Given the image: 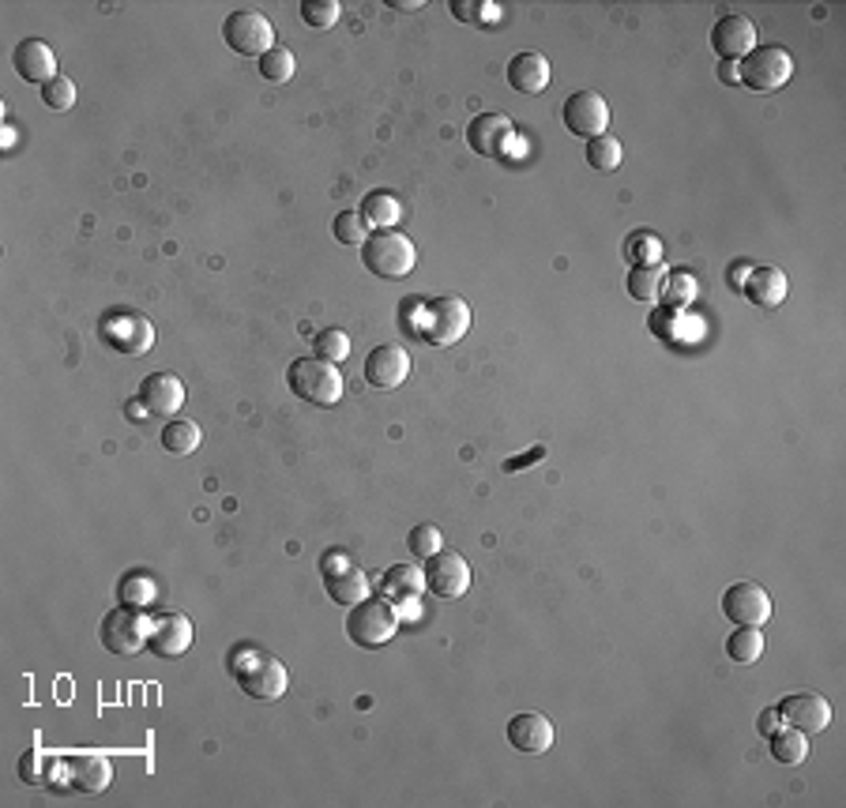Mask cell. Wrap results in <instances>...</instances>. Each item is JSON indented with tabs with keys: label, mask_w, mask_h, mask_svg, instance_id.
Segmentation results:
<instances>
[{
	"label": "cell",
	"mask_w": 846,
	"mask_h": 808,
	"mask_svg": "<svg viewBox=\"0 0 846 808\" xmlns=\"http://www.w3.org/2000/svg\"><path fill=\"white\" fill-rule=\"evenodd\" d=\"M361 260L377 279H406L418 264V253H414V241L400 230H377L372 237H365L361 245Z\"/></svg>",
	"instance_id": "cell-1"
},
{
	"label": "cell",
	"mask_w": 846,
	"mask_h": 808,
	"mask_svg": "<svg viewBox=\"0 0 846 808\" xmlns=\"http://www.w3.org/2000/svg\"><path fill=\"white\" fill-rule=\"evenodd\" d=\"M286 380L290 391L309 406H335L343 399V372L323 357H297Z\"/></svg>",
	"instance_id": "cell-2"
},
{
	"label": "cell",
	"mask_w": 846,
	"mask_h": 808,
	"mask_svg": "<svg viewBox=\"0 0 846 808\" xmlns=\"http://www.w3.org/2000/svg\"><path fill=\"white\" fill-rule=\"evenodd\" d=\"M470 331V305L463 297H433L418 313V335L429 346H455Z\"/></svg>",
	"instance_id": "cell-3"
},
{
	"label": "cell",
	"mask_w": 846,
	"mask_h": 808,
	"mask_svg": "<svg viewBox=\"0 0 846 808\" xmlns=\"http://www.w3.org/2000/svg\"><path fill=\"white\" fill-rule=\"evenodd\" d=\"M790 76H794V57L783 46H757L737 64V83H745L749 90H760V95L786 87Z\"/></svg>",
	"instance_id": "cell-4"
},
{
	"label": "cell",
	"mask_w": 846,
	"mask_h": 808,
	"mask_svg": "<svg viewBox=\"0 0 846 808\" xmlns=\"http://www.w3.org/2000/svg\"><path fill=\"white\" fill-rule=\"evenodd\" d=\"M395 632H400V613L392 610V602L365 598V602L351 605L346 636H351L354 647H384L388 639H395Z\"/></svg>",
	"instance_id": "cell-5"
},
{
	"label": "cell",
	"mask_w": 846,
	"mask_h": 808,
	"mask_svg": "<svg viewBox=\"0 0 846 808\" xmlns=\"http://www.w3.org/2000/svg\"><path fill=\"white\" fill-rule=\"evenodd\" d=\"M222 41L242 57H263L268 49H275V27L268 15L253 12V8H237L222 23Z\"/></svg>",
	"instance_id": "cell-6"
},
{
	"label": "cell",
	"mask_w": 846,
	"mask_h": 808,
	"mask_svg": "<svg viewBox=\"0 0 846 808\" xmlns=\"http://www.w3.org/2000/svg\"><path fill=\"white\" fill-rule=\"evenodd\" d=\"M98 636H102V647L110 654L128 658L147 647V639H151V621H147L139 610H132V605H121V610L106 613Z\"/></svg>",
	"instance_id": "cell-7"
},
{
	"label": "cell",
	"mask_w": 846,
	"mask_h": 808,
	"mask_svg": "<svg viewBox=\"0 0 846 808\" xmlns=\"http://www.w3.org/2000/svg\"><path fill=\"white\" fill-rule=\"evenodd\" d=\"M237 688H242L245 696L268 703V699H279L286 693V670H282L279 658L248 651L242 658V665H237Z\"/></svg>",
	"instance_id": "cell-8"
},
{
	"label": "cell",
	"mask_w": 846,
	"mask_h": 808,
	"mask_svg": "<svg viewBox=\"0 0 846 808\" xmlns=\"http://www.w3.org/2000/svg\"><path fill=\"white\" fill-rule=\"evenodd\" d=\"M467 144L475 155L482 158H508L512 147H516V124L508 121L504 113H478L475 121L467 124Z\"/></svg>",
	"instance_id": "cell-9"
},
{
	"label": "cell",
	"mask_w": 846,
	"mask_h": 808,
	"mask_svg": "<svg viewBox=\"0 0 846 808\" xmlns=\"http://www.w3.org/2000/svg\"><path fill=\"white\" fill-rule=\"evenodd\" d=\"M564 128L572 136H587V139L605 136V128H610V102L602 95H594V90H576L564 102Z\"/></svg>",
	"instance_id": "cell-10"
},
{
	"label": "cell",
	"mask_w": 846,
	"mask_h": 808,
	"mask_svg": "<svg viewBox=\"0 0 846 808\" xmlns=\"http://www.w3.org/2000/svg\"><path fill=\"white\" fill-rule=\"evenodd\" d=\"M470 587V564L459 553H433L426 556V590L437 598H463Z\"/></svg>",
	"instance_id": "cell-11"
},
{
	"label": "cell",
	"mask_w": 846,
	"mask_h": 808,
	"mask_svg": "<svg viewBox=\"0 0 846 808\" xmlns=\"http://www.w3.org/2000/svg\"><path fill=\"white\" fill-rule=\"evenodd\" d=\"M711 49H715L723 61H741L757 49V23L749 15L729 12L711 27Z\"/></svg>",
	"instance_id": "cell-12"
},
{
	"label": "cell",
	"mask_w": 846,
	"mask_h": 808,
	"mask_svg": "<svg viewBox=\"0 0 846 808\" xmlns=\"http://www.w3.org/2000/svg\"><path fill=\"white\" fill-rule=\"evenodd\" d=\"M723 616L734 624H752V628H760V624L771 616V595L760 583H734V587L723 595Z\"/></svg>",
	"instance_id": "cell-13"
},
{
	"label": "cell",
	"mask_w": 846,
	"mask_h": 808,
	"mask_svg": "<svg viewBox=\"0 0 846 808\" xmlns=\"http://www.w3.org/2000/svg\"><path fill=\"white\" fill-rule=\"evenodd\" d=\"M406 377H410V354H406L400 343H384L365 357V384L392 391V388H400Z\"/></svg>",
	"instance_id": "cell-14"
},
{
	"label": "cell",
	"mask_w": 846,
	"mask_h": 808,
	"mask_svg": "<svg viewBox=\"0 0 846 808\" xmlns=\"http://www.w3.org/2000/svg\"><path fill=\"white\" fill-rule=\"evenodd\" d=\"M778 719H783V726H794L809 737V733H820L832 726V707H827V699L817 693H798V696H786L783 703H778Z\"/></svg>",
	"instance_id": "cell-15"
},
{
	"label": "cell",
	"mask_w": 846,
	"mask_h": 808,
	"mask_svg": "<svg viewBox=\"0 0 846 808\" xmlns=\"http://www.w3.org/2000/svg\"><path fill=\"white\" fill-rule=\"evenodd\" d=\"M139 406L155 418H173L185 406V384L173 372H151L139 384Z\"/></svg>",
	"instance_id": "cell-16"
},
{
	"label": "cell",
	"mask_w": 846,
	"mask_h": 808,
	"mask_svg": "<svg viewBox=\"0 0 846 808\" xmlns=\"http://www.w3.org/2000/svg\"><path fill=\"white\" fill-rule=\"evenodd\" d=\"M155 654L162 658H181L193 647V621L181 613H162L151 621V639H147Z\"/></svg>",
	"instance_id": "cell-17"
},
{
	"label": "cell",
	"mask_w": 846,
	"mask_h": 808,
	"mask_svg": "<svg viewBox=\"0 0 846 808\" xmlns=\"http://www.w3.org/2000/svg\"><path fill=\"white\" fill-rule=\"evenodd\" d=\"M12 69H15V76H20V79L41 83V87H46V83L57 76V57H53V49H49L41 38H23L20 46H15V53H12Z\"/></svg>",
	"instance_id": "cell-18"
},
{
	"label": "cell",
	"mask_w": 846,
	"mask_h": 808,
	"mask_svg": "<svg viewBox=\"0 0 846 808\" xmlns=\"http://www.w3.org/2000/svg\"><path fill=\"white\" fill-rule=\"evenodd\" d=\"M508 745L519 748V752H527V756L550 752V745H553V722L545 719V714H538V711L516 714V719L508 722Z\"/></svg>",
	"instance_id": "cell-19"
},
{
	"label": "cell",
	"mask_w": 846,
	"mask_h": 808,
	"mask_svg": "<svg viewBox=\"0 0 846 808\" xmlns=\"http://www.w3.org/2000/svg\"><path fill=\"white\" fill-rule=\"evenodd\" d=\"M737 290H741V294L749 297L757 308L771 313V308H778L786 302V294H790V279H786L778 268H752L749 279H745Z\"/></svg>",
	"instance_id": "cell-20"
},
{
	"label": "cell",
	"mask_w": 846,
	"mask_h": 808,
	"mask_svg": "<svg viewBox=\"0 0 846 808\" xmlns=\"http://www.w3.org/2000/svg\"><path fill=\"white\" fill-rule=\"evenodd\" d=\"M550 79V61L542 53H516L508 61V83L519 95H542Z\"/></svg>",
	"instance_id": "cell-21"
},
{
	"label": "cell",
	"mask_w": 846,
	"mask_h": 808,
	"mask_svg": "<svg viewBox=\"0 0 846 808\" xmlns=\"http://www.w3.org/2000/svg\"><path fill=\"white\" fill-rule=\"evenodd\" d=\"M113 779V768L106 756H95V752H79L69 760V782L79 789V794H102Z\"/></svg>",
	"instance_id": "cell-22"
},
{
	"label": "cell",
	"mask_w": 846,
	"mask_h": 808,
	"mask_svg": "<svg viewBox=\"0 0 846 808\" xmlns=\"http://www.w3.org/2000/svg\"><path fill=\"white\" fill-rule=\"evenodd\" d=\"M106 335H110L124 354H147L155 343V328L139 313H121L118 320L106 328Z\"/></svg>",
	"instance_id": "cell-23"
},
{
	"label": "cell",
	"mask_w": 846,
	"mask_h": 808,
	"mask_svg": "<svg viewBox=\"0 0 846 808\" xmlns=\"http://www.w3.org/2000/svg\"><path fill=\"white\" fill-rule=\"evenodd\" d=\"M328 598L339 605H358L369 598V579L354 564H335V568H328Z\"/></svg>",
	"instance_id": "cell-24"
},
{
	"label": "cell",
	"mask_w": 846,
	"mask_h": 808,
	"mask_svg": "<svg viewBox=\"0 0 846 808\" xmlns=\"http://www.w3.org/2000/svg\"><path fill=\"white\" fill-rule=\"evenodd\" d=\"M358 215L372 230H392V227H400V219H403V204H400V196L388 193V188H372V193H365Z\"/></svg>",
	"instance_id": "cell-25"
},
{
	"label": "cell",
	"mask_w": 846,
	"mask_h": 808,
	"mask_svg": "<svg viewBox=\"0 0 846 808\" xmlns=\"http://www.w3.org/2000/svg\"><path fill=\"white\" fill-rule=\"evenodd\" d=\"M666 268L659 264H633V271H628V297H636V302H659L662 290H666Z\"/></svg>",
	"instance_id": "cell-26"
},
{
	"label": "cell",
	"mask_w": 846,
	"mask_h": 808,
	"mask_svg": "<svg viewBox=\"0 0 846 808\" xmlns=\"http://www.w3.org/2000/svg\"><path fill=\"white\" fill-rule=\"evenodd\" d=\"M768 748H771V760H775V763H786V768H798V763H806V756H809L806 733L794 730V726H778V730L768 737Z\"/></svg>",
	"instance_id": "cell-27"
},
{
	"label": "cell",
	"mask_w": 846,
	"mask_h": 808,
	"mask_svg": "<svg viewBox=\"0 0 846 808\" xmlns=\"http://www.w3.org/2000/svg\"><path fill=\"white\" fill-rule=\"evenodd\" d=\"M426 590V572L414 568V564H395L384 572V595L395 602H414V598Z\"/></svg>",
	"instance_id": "cell-28"
},
{
	"label": "cell",
	"mask_w": 846,
	"mask_h": 808,
	"mask_svg": "<svg viewBox=\"0 0 846 808\" xmlns=\"http://www.w3.org/2000/svg\"><path fill=\"white\" fill-rule=\"evenodd\" d=\"M200 425L196 421H188V418H177V421H170L162 429V448L170 455H193L196 448H200Z\"/></svg>",
	"instance_id": "cell-29"
},
{
	"label": "cell",
	"mask_w": 846,
	"mask_h": 808,
	"mask_svg": "<svg viewBox=\"0 0 846 808\" xmlns=\"http://www.w3.org/2000/svg\"><path fill=\"white\" fill-rule=\"evenodd\" d=\"M621 158H625V147H621V139L617 136H594V139H587V166L591 170H599V173H613L621 166Z\"/></svg>",
	"instance_id": "cell-30"
},
{
	"label": "cell",
	"mask_w": 846,
	"mask_h": 808,
	"mask_svg": "<svg viewBox=\"0 0 846 808\" xmlns=\"http://www.w3.org/2000/svg\"><path fill=\"white\" fill-rule=\"evenodd\" d=\"M726 654L741 665L757 662V658L764 654V636H760V628H752V624H737V632L726 639Z\"/></svg>",
	"instance_id": "cell-31"
},
{
	"label": "cell",
	"mask_w": 846,
	"mask_h": 808,
	"mask_svg": "<svg viewBox=\"0 0 846 808\" xmlns=\"http://www.w3.org/2000/svg\"><path fill=\"white\" fill-rule=\"evenodd\" d=\"M294 69H297V61L286 46H275L260 57V76L268 83H290L294 79Z\"/></svg>",
	"instance_id": "cell-32"
},
{
	"label": "cell",
	"mask_w": 846,
	"mask_h": 808,
	"mask_svg": "<svg viewBox=\"0 0 846 808\" xmlns=\"http://www.w3.org/2000/svg\"><path fill=\"white\" fill-rule=\"evenodd\" d=\"M41 106H49L53 113H64L76 106V83H72L69 76H53L41 87Z\"/></svg>",
	"instance_id": "cell-33"
},
{
	"label": "cell",
	"mask_w": 846,
	"mask_h": 808,
	"mask_svg": "<svg viewBox=\"0 0 846 808\" xmlns=\"http://www.w3.org/2000/svg\"><path fill=\"white\" fill-rule=\"evenodd\" d=\"M312 346H317V357H323V362H331V365H339V362L351 357V335L339 331V328H323Z\"/></svg>",
	"instance_id": "cell-34"
},
{
	"label": "cell",
	"mask_w": 846,
	"mask_h": 808,
	"mask_svg": "<svg viewBox=\"0 0 846 808\" xmlns=\"http://www.w3.org/2000/svg\"><path fill=\"white\" fill-rule=\"evenodd\" d=\"M339 15H343L339 0H305V4H302V20L309 23V27H317V30L335 27Z\"/></svg>",
	"instance_id": "cell-35"
},
{
	"label": "cell",
	"mask_w": 846,
	"mask_h": 808,
	"mask_svg": "<svg viewBox=\"0 0 846 808\" xmlns=\"http://www.w3.org/2000/svg\"><path fill=\"white\" fill-rule=\"evenodd\" d=\"M406 549H410V556H433L441 553V530L433 527V523H418V527L406 535Z\"/></svg>",
	"instance_id": "cell-36"
},
{
	"label": "cell",
	"mask_w": 846,
	"mask_h": 808,
	"mask_svg": "<svg viewBox=\"0 0 846 808\" xmlns=\"http://www.w3.org/2000/svg\"><path fill=\"white\" fill-rule=\"evenodd\" d=\"M365 219L358 211H343L335 215V222H331V233H335L339 245H365Z\"/></svg>",
	"instance_id": "cell-37"
},
{
	"label": "cell",
	"mask_w": 846,
	"mask_h": 808,
	"mask_svg": "<svg viewBox=\"0 0 846 808\" xmlns=\"http://www.w3.org/2000/svg\"><path fill=\"white\" fill-rule=\"evenodd\" d=\"M452 15L463 23H493L501 8L489 4V0H452Z\"/></svg>",
	"instance_id": "cell-38"
},
{
	"label": "cell",
	"mask_w": 846,
	"mask_h": 808,
	"mask_svg": "<svg viewBox=\"0 0 846 808\" xmlns=\"http://www.w3.org/2000/svg\"><path fill=\"white\" fill-rule=\"evenodd\" d=\"M41 763H46V756H41L38 748L23 752V760H20V779L27 782V786H41V782H46V771H41Z\"/></svg>",
	"instance_id": "cell-39"
},
{
	"label": "cell",
	"mask_w": 846,
	"mask_h": 808,
	"mask_svg": "<svg viewBox=\"0 0 846 808\" xmlns=\"http://www.w3.org/2000/svg\"><path fill=\"white\" fill-rule=\"evenodd\" d=\"M545 460V448H530L527 455H512V460H504V474H516V470H527L530 463H542Z\"/></svg>",
	"instance_id": "cell-40"
},
{
	"label": "cell",
	"mask_w": 846,
	"mask_h": 808,
	"mask_svg": "<svg viewBox=\"0 0 846 808\" xmlns=\"http://www.w3.org/2000/svg\"><path fill=\"white\" fill-rule=\"evenodd\" d=\"M121 595H128L132 602H144V598L155 595V587H147L144 579H132V583H124V587H121Z\"/></svg>",
	"instance_id": "cell-41"
},
{
	"label": "cell",
	"mask_w": 846,
	"mask_h": 808,
	"mask_svg": "<svg viewBox=\"0 0 846 808\" xmlns=\"http://www.w3.org/2000/svg\"><path fill=\"white\" fill-rule=\"evenodd\" d=\"M778 726H783V719H778V707H771V711L760 714V733H764V737H771V733H775Z\"/></svg>",
	"instance_id": "cell-42"
},
{
	"label": "cell",
	"mask_w": 846,
	"mask_h": 808,
	"mask_svg": "<svg viewBox=\"0 0 846 808\" xmlns=\"http://www.w3.org/2000/svg\"><path fill=\"white\" fill-rule=\"evenodd\" d=\"M719 79H723V83H737V61H723V64H719Z\"/></svg>",
	"instance_id": "cell-43"
},
{
	"label": "cell",
	"mask_w": 846,
	"mask_h": 808,
	"mask_svg": "<svg viewBox=\"0 0 846 808\" xmlns=\"http://www.w3.org/2000/svg\"><path fill=\"white\" fill-rule=\"evenodd\" d=\"M392 8H403V12H414V8H421V0H400V4Z\"/></svg>",
	"instance_id": "cell-44"
}]
</instances>
